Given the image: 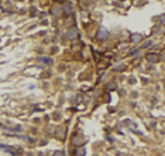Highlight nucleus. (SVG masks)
<instances>
[{"instance_id": "nucleus-1", "label": "nucleus", "mask_w": 165, "mask_h": 156, "mask_svg": "<svg viewBox=\"0 0 165 156\" xmlns=\"http://www.w3.org/2000/svg\"><path fill=\"white\" fill-rule=\"evenodd\" d=\"M96 37H97V39H100V41H103V39H107V37H109V32H107L106 28H99V30H97V34H96Z\"/></svg>"}, {"instance_id": "nucleus-2", "label": "nucleus", "mask_w": 165, "mask_h": 156, "mask_svg": "<svg viewBox=\"0 0 165 156\" xmlns=\"http://www.w3.org/2000/svg\"><path fill=\"white\" fill-rule=\"evenodd\" d=\"M78 28H75V27H72V28H69L68 31H66V37L69 39H76L78 38Z\"/></svg>"}, {"instance_id": "nucleus-3", "label": "nucleus", "mask_w": 165, "mask_h": 156, "mask_svg": "<svg viewBox=\"0 0 165 156\" xmlns=\"http://www.w3.org/2000/svg\"><path fill=\"white\" fill-rule=\"evenodd\" d=\"M72 143H73L75 146H82V145L85 143V138L80 136V135H75V136L72 138Z\"/></svg>"}, {"instance_id": "nucleus-4", "label": "nucleus", "mask_w": 165, "mask_h": 156, "mask_svg": "<svg viewBox=\"0 0 165 156\" xmlns=\"http://www.w3.org/2000/svg\"><path fill=\"white\" fill-rule=\"evenodd\" d=\"M145 59H147L149 63H157L158 61H159V55H158V54H154V52H151V54H147Z\"/></svg>"}, {"instance_id": "nucleus-5", "label": "nucleus", "mask_w": 165, "mask_h": 156, "mask_svg": "<svg viewBox=\"0 0 165 156\" xmlns=\"http://www.w3.org/2000/svg\"><path fill=\"white\" fill-rule=\"evenodd\" d=\"M62 13H65V14H72V13H73V7H72L71 3H63L62 4Z\"/></svg>"}, {"instance_id": "nucleus-6", "label": "nucleus", "mask_w": 165, "mask_h": 156, "mask_svg": "<svg viewBox=\"0 0 165 156\" xmlns=\"http://www.w3.org/2000/svg\"><path fill=\"white\" fill-rule=\"evenodd\" d=\"M141 39H142V35H141V34H133V35H131V42H133V44H137V42H140Z\"/></svg>"}, {"instance_id": "nucleus-7", "label": "nucleus", "mask_w": 165, "mask_h": 156, "mask_svg": "<svg viewBox=\"0 0 165 156\" xmlns=\"http://www.w3.org/2000/svg\"><path fill=\"white\" fill-rule=\"evenodd\" d=\"M61 13H62V7H54V8H52V14H54L55 17L59 16Z\"/></svg>"}, {"instance_id": "nucleus-8", "label": "nucleus", "mask_w": 165, "mask_h": 156, "mask_svg": "<svg viewBox=\"0 0 165 156\" xmlns=\"http://www.w3.org/2000/svg\"><path fill=\"white\" fill-rule=\"evenodd\" d=\"M76 156H85V148H82V149H78L76 150V153H75Z\"/></svg>"}, {"instance_id": "nucleus-9", "label": "nucleus", "mask_w": 165, "mask_h": 156, "mask_svg": "<svg viewBox=\"0 0 165 156\" xmlns=\"http://www.w3.org/2000/svg\"><path fill=\"white\" fill-rule=\"evenodd\" d=\"M159 23L162 24V25H165V14H161V16H159Z\"/></svg>"}, {"instance_id": "nucleus-10", "label": "nucleus", "mask_w": 165, "mask_h": 156, "mask_svg": "<svg viewBox=\"0 0 165 156\" xmlns=\"http://www.w3.org/2000/svg\"><path fill=\"white\" fill-rule=\"evenodd\" d=\"M54 156H65V153L62 150H56V152H54Z\"/></svg>"}, {"instance_id": "nucleus-11", "label": "nucleus", "mask_w": 165, "mask_h": 156, "mask_svg": "<svg viewBox=\"0 0 165 156\" xmlns=\"http://www.w3.org/2000/svg\"><path fill=\"white\" fill-rule=\"evenodd\" d=\"M135 54H137V56H138L140 51H138V49H133V51H130V55H135Z\"/></svg>"}, {"instance_id": "nucleus-12", "label": "nucleus", "mask_w": 165, "mask_h": 156, "mask_svg": "<svg viewBox=\"0 0 165 156\" xmlns=\"http://www.w3.org/2000/svg\"><path fill=\"white\" fill-rule=\"evenodd\" d=\"M151 44H152V42H151V41H147V42H145V44H144V45H142V47H149V45H151Z\"/></svg>"}, {"instance_id": "nucleus-13", "label": "nucleus", "mask_w": 165, "mask_h": 156, "mask_svg": "<svg viewBox=\"0 0 165 156\" xmlns=\"http://www.w3.org/2000/svg\"><path fill=\"white\" fill-rule=\"evenodd\" d=\"M121 69H123V65H118L117 68H116V70H121Z\"/></svg>"}, {"instance_id": "nucleus-14", "label": "nucleus", "mask_w": 165, "mask_h": 156, "mask_svg": "<svg viewBox=\"0 0 165 156\" xmlns=\"http://www.w3.org/2000/svg\"><path fill=\"white\" fill-rule=\"evenodd\" d=\"M162 59H164V61H165V51H164V52H162Z\"/></svg>"}]
</instances>
